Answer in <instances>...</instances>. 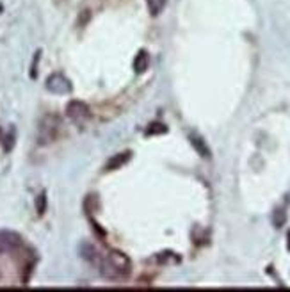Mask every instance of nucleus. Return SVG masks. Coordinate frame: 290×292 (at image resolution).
<instances>
[{
  "label": "nucleus",
  "mask_w": 290,
  "mask_h": 292,
  "mask_svg": "<svg viewBox=\"0 0 290 292\" xmlns=\"http://www.w3.org/2000/svg\"><path fill=\"white\" fill-rule=\"evenodd\" d=\"M98 267L105 278L120 280V278H126V276L130 275L132 264H130L128 257L123 255V253L110 252V253H107L105 257H102V262H100Z\"/></svg>",
  "instance_id": "obj_1"
},
{
  "label": "nucleus",
  "mask_w": 290,
  "mask_h": 292,
  "mask_svg": "<svg viewBox=\"0 0 290 292\" xmlns=\"http://www.w3.org/2000/svg\"><path fill=\"white\" fill-rule=\"evenodd\" d=\"M59 130H61V121H59L57 116L54 114L44 116L38 129V143L41 146L54 143L59 136Z\"/></svg>",
  "instance_id": "obj_2"
},
{
  "label": "nucleus",
  "mask_w": 290,
  "mask_h": 292,
  "mask_svg": "<svg viewBox=\"0 0 290 292\" xmlns=\"http://www.w3.org/2000/svg\"><path fill=\"white\" fill-rule=\"evenodd\" d=\"M47 89L54 95H68V93H72L73 86L70 78L64 77L62 73H52L47 78Z\"/></svg>",
  "instance_id": "obj_3"
},
{
  "label": "nucleus",
  "mask_w": 290,
  "mask_h": 292,
  "mask_svg": "<svg viewBox=\"0 0 290 292\" xmlns=\"http://www.w3.org/2000/svg\"><path fill=\"white\" fill-rule=\"evenodd\" d=\"M66 116L75 123H84L85 119L91 116V111H89V107L85 106L84 102H80V100H72V102L68 103V107H66Z\"/></svg>",
  "instance_id": "obj_4"
},
{
  "label": "nucleus",
  "mask_w": 290,
  "mask_h": 292,
  "mask_svg": "<svg viewBox=\"0 0 290 292\" xmlns=\"http://www.w3.org/2000/svg\"><path fill=\"white\" fill-rule=\"evenodd\" d=\"M20 246V237L14 232H0V252H13Z\"/></svg>",
  "instance_id": "obj_5"
},
{
  "label": "nucleus",
  "mask_w": 290,
  "mask_h": 292,
  "mask_svg": "<svg viewBox=\"0 0 290 292\" xmlns=\"http://www.w3.org/2000/svg\"><path fill=\"white\" fill-rule=\"evenodd\" d=\"M148 68H150V55H148L146 50H139L136 55V59H133V72L137 75H141L146 72Z\"/></svg>",
  "instance_id": "obj_6"
},
{
  "label": "nucleus",
  "mask_w": 290,
  "mask_h": 292,
  "mask_svg": "<svg viewBox=\"0 0 290 292\" xmlns=\"http://www.w3.org/2000/svg\"><path fill=\"white\" fill-rule=\"evenodd\" d=\"M80 255H82L84 260H87L89 264L96 265V267L100 265V262H102V257H103V255H100V253L95 249V246H91V244H84L82 248H80Z\"/></svg>",
  "instance_id": "obj_7"
},
{
  "label": "nucleus",
  "mask_w": 290,
  "mask_h": 292,
  "mask_svg": "<svg viewBox=\"0 0 290 292\" xmlns=\"http://www.w3.org/2000/svg\"><path fill=\"white\" fill-rule=\"evenodd\" d=\"M132 159V153L130 152H123V153H118L114 155L109 162L105 164V171H114V170H120L121 166H125L128 160Z\"/></svg>",
  "instance_id": "obj_8"
},
{
  "label": "nucleus",
  "mask_w": 290,
  "mask_h": 292,
  "mask_svg": "<svg viewBox=\"0 0 290 292\" xmlns=\"http://www.w3.org/2000/svg\"><path fill=\"white\" fill-rule=\"evenodd\" d=\"M191 144L194 146V150L202 157H205V159L207 157H210V148H208V146L205 144V141H203L199 136H191Z\"/></svg>",
  "instance_id": "obj_9"
},
{
  "label": "nucleus",
  "mask_w": 290,
  "mask_h": 292,
  "mask_svg": "<svg viewBox=\"0 0 290 292\" xmlns=\"http://www.w3.org/2000/svg\"><path fill=\"white\" fill-rule=\"evenodd\" d=\"M148 2V11L151 16H157L162 13V9L166 7V0H146Z\"/></svg>",
  "instance_id": "obj_10"
},
{
  "label": "nucleus",
  "mask_w": 290,
  "mask_h": 292,
  "mask_svg": "<svg viewBox=\"0 0 290 292\" xmlns=\"http://www.w3.org/2000/svg\"><path fill=\"white\" fill-rule=\"evenodd\" d=\"M167 132V127L164 123H151L146 129V136H161V134Z\"/></svg>",
  "instance_id": "obj_11"
},
{
  "label": "nucleus",
  "mask_w": 290,
  "mask_h": 292,
  "mask_svg": "<svg viewBox=\"0 0 290 292\" xmlns=\"http://www.w3.org/2000/svg\"><path fill=\"white\" fill-rule=\"evenodd\" d=\"M36 211H38L39 216H43L47 212V194L41 193L38 198H36Z\"/></svg>",
  "instance_id": "obj_12"
},
{
  "label": "nucleus",
  "mask_w": 290,
  "mask_h": 292,
  "mask_svg": "<svg viewBox=\"0 0 290 292\" xmlns=\"http://www.w3.org/2000/svg\"><path fill=\"white\" fill-rule=\"evenodd\" d=\"M13 146H14V129H11L9 134L6 136V139H4V150H6V152H11Z\"/></svg>",
  "instance_id": "obj_13"
},
{
  "label": "nucleus",
  "mask_w": 290,
  "mask_h": 292,
  "mask_svg": "<svg viewBox=\"0 0 290 292\" xmlns=\"http://www.w3.org/2000/svg\"><path fill=\"white\" fill-rule=\"evenodd\" d=\"M273 221H274V226L280 228L281 224L285 223V212L283 211H276V212H274V219Z\"/></svg>",
  "instance_id": "obj_14"
},
{
  "label": "nucleus",
  "mask_w": 290,
  "mask_h": 292,
  "mask_svg": "<svg viewBox=\"0 0 290 292\" xmlns=\"http://www.w3.org/2000/svg\"><path fill=\"white\" fill-rule=\"evenodd\" d=\"M39 55H41V52H36V55H34V62H32V66H31V77L32 78H36V77H38V70H36V68H38V62H39Z\"/></svg>",
  "instance_id": "obj_15"
},
{
  "label": "nucleus",
  "mask_w": 290,
  "mask_h": 292,
  "mask_svg": "<svg viewBox=\"0 0 290 292\" xmlns=\"http://www.w3.org/2000/svg\"><path fill=\"white\" fill-rule=\"evenodd\" d=\"M287 248H288V252H290V230H288V234H287Z\"/></svg>",
  "instance_id": "obj_16"
},
{
  "label": "nucleus",
  "mask_w": 290,
  "mask_h": 292,
  "mask_svg": "<svg viewBox=\"0 0 290 292\" xmlns=\"http://www.w3.org/2000/svg\"><path fill=\"white\" fill-rule=\"evenodd\" d=\"M0 13H2V4H0Z\"/></svg>",
  "instance_id": "obj_17"
}]
</instances>
